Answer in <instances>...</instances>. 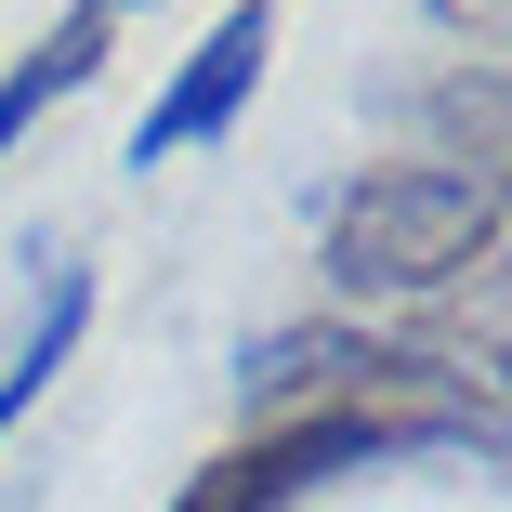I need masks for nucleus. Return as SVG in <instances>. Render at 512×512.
I'll return each mask as SVG.
<instances>
[{"instance_id": "1", "label": "nucleus", "mask_w": 512, "mask_h": 512, "mask_svg": "<svg viewBox=\"0 0 512 512\" xmlns=\"http://www.w3.org/2000/svg\"><path fill=\"white\" fill-rule=\"evenodd\" d=\"M486 250H499V171H473V158H381L316 224V276L342 302H421V289L473 276Z\"/></svg>"}, {"instance_id": "2", "label": "nucleus", "mask_w": 512, "mask_h": 512, "mask_svg": "<svg viewBox=\"0 0 512 512\" xmlns=\"http://www.w3.org/2000/svg\"><path fill=\"white\" fill-rule=\"evenodd\" d=\"M263 66H276V0H237V14H224L211 40H197L171 79H158V106L132 119V171H158V158H197V145H224V132L250 119Z\"/></svg>"}, {"instance_id": "3", "label": "nucleus", "mask_w": 512, "mask_h": 512, "mask_svg": "<svg viewBox=\"0 0 512 512\" xmlns=\"http://www.w3.org/2000/svg\"><path fill=\"white\" fill-rule=\"evenodd\" d=\"M79 329H92V263H66V250H53V276L27 289V329H14V355H0V434H14L27 407L53 394V368L79 355Z\"/></svg>"}, {"instance_id": "4", "label": "nucleus", "mask_w": 512, "mask_h": 512, "mask_svg": "<svg viewBox=\"0 0 512 512\" xmlns=\"http://www.w3.org/2000/svg\"><path fill=\"white\" fill-rule=\"evenodd\" d=\"M106 27H119L106 0H79V14H66V27H53L27 66H0V158H14V145H27V132L66 106V92H92V66H106Z\"/></svg>"}, {"instance_id": "5", "label": "nucleus", "mask_w": 512, "mask_h": 512, "mask_svg": "<svg viewBox=\"0 0 512 512\" xmlns=\"http://www.w3.org/2000/svg\"><path fill=\"white\" fill-rule=\"evenodd\" d=\"M434 27H473V0H434ZM473 66H499V53H486V40H473Z\"/></svg>"}, {"instance_id": "6", "label": "nucleus", "mask_w": 512, "mask_h": 512, "mask_svg": "<svg viewBox=\"0 0 512 512\" xmlns=\"http://www.w3.org/2000/svg\"><path fill=\"white\" fill-rule=\"evenodd\" d=\"M106 14H145V0H106Z\"/></svg>"}]
</instances>
